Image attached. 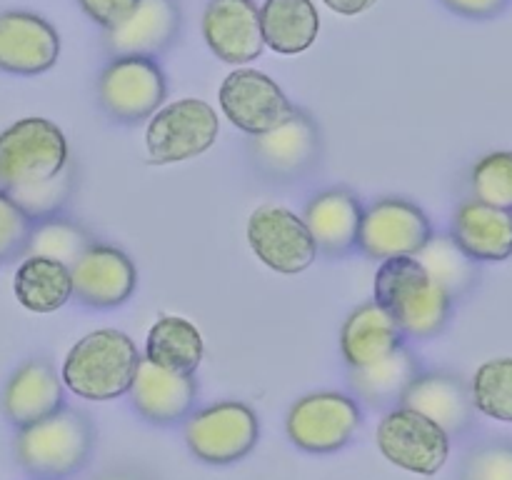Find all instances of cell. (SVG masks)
<instances>
[{"mask_svg": "<svg viewBox=\"0 0 512 480\" xmlns=\"http://www.w3.org/2000/svg\"><path fill=\"white\" fill-rule=\"evenodd\" d=\"M0 188L38 223L60 215L75 190L63 130L48 118H20L0 133Z\"/></svg>", "mask_w": 512, "mask_h": 480, "instance_id": "1", "label": "cell"}, {"mask_svg": "<svg viewBox=\"0 0 512 480\" xmlns=\"http://www.w3.org/2000/svg\"><path fill=\"white\" fill-rule=\"evenodd\" d=\"M375 303L383 305L405 338L430 340L443 333L453 313L448 290L415 255L383 260L375 273Z\"/></svg>", "mask_w": 512, "mask_h": 480, "instance_id": "2", "label": "cell"}, {"mask_svg": "<svg viewBox=\"0 0 512 480\" xmlns=\"http://www.w3.org/2000/svg\"><path fill=\"white\" fill-rule=\"evenodd\" d=\"M95 448V428L78 408L25 425L15 433L13 453L20 468L35 480H68L88 465Z\"/></svg>", "mask_w": 512, "mask_h": 480, "instance_id": "3", "label": "cell"}, {"mask_svg": "<svg viewBox=\"0 0 512 480\" xmlns=\"http://www.w3.org/2000/svg\"><path fill=\"white\" fill-rule=\"evenodd\" d=\"M143 355L130 335L100 328L80 338L65 355L60 375L70 393L83 400L108 403L130 393Z\"/></svg>", "mask_w": 512, "mask_h": 480, "instance_id": "4", "label": "cell"}, {"mask_svg": "<svg viewBox=\"0 0 512 480\" xmlns=\"http://www.w3.org/2000/svg\"><path fill=\"white\" fill-rule=\"evenodd\" d=\"M183 438L200 463L233 465L255 450L260 420L243 400H218L188 415Z\"/></svg>", "mask_w": 512, "mask_h": 480, "instance_id": "5", "label": "cell"}, {"mask_svg": "<svg viewBox=\"0 0 512 480\" xmlns=\"http://www.w3.org/2000/svg\"><path fill=\"white\" fill-rule=\"evenodd\" d=\"M168 98V80L155 58L118 55L98 75V103L115 123L153 118Z\"/></svg>", "mask_w": 512, "mask_h": 480, "instance_id": "6", "label": "cell"}, {"mask_svg": "<svg viewBox=\"0 0 512 480\" xmlns=\"http://www.w3.org/2000/svg\"><path fill=\"white\" fill-rule=\"evenodd\" d=\"M363 425V410L353 395L320 390L295 400L285 418L290 443L305 453L328 455L343 450Z\"/></svg>", "mask_w": 512, "mask_h": 480, "instance_id": "7", "label": "cell"}, {"mask_svg": "<svg viewBox=\"0 0 512 480\" xmlns=\"http://www.w3.org/2000/svg\"><path fill=\"white\" fill-rule=\"evenodd\" d=\"M218 133V113L205 100L183 98L160 108L150 118L145 148L155 165L183 163L213 148Z\"/></svg>", "mask_w": 512, "mask_h": 480, "instance_id": "8", "label": "cell"}, {"mask_svg": "<svg viewBox=\"0 0 512 480\" xmlns=\"http://www.w3.org/2000/svg\"><path fill=\"white\" fill-rule=\"evenodd\" d=\"M250 160L270 183H295L313 173L323 158V133L305 110L268 133L250 135Z\"/></svg>", "mask_w": 512, "mask_h": 480, "instance_id": "9", "label": "cell"}, {"mask_svg": "<svg viewBox=\"0 0 512 480\" xmlns=\"http://www.w3.org/2000/svg\"><path fill=\"white\" fill-rule=\"evenodd\" d=\"M375 440L380 453L408 473L435 475L448 463L450 435L408 405H398L383 415Z\"/></svg>", "mask_w": 512, "mask_h": 480, "instance_id": "10", "label": "cell"}, {"mask_svg": "<svg viewBox=\"0 0 512 480\" xmlns=\"http://www.w3.org/2000/svg\"><path fill=\"white\" fill-rule=\"evenodd\" d=\"M248 243L263 265L283 275H298L318 258V243L303 215L283 205H260L248 220Z\"/></svg>", "mask_w": 512, "mask_h": 480, "instance_id": "11", "label": "cell"}, {"mask_svg": "<svg viewBox=\"0 0 512 480\" xmlns=\"http://www.w3.org/2000/svg\"><path fill=\"white\" fill-rule=\"evenodd\" d=\"M433 235V223L413 200L380 198L365 208L358 250L373 260L420 255Z\"/></svg>", "mask_w": 512, "mask_h": 480, "instance_id": "12", "label": "cell"}, {"mask_svg": "<svg viewBox=\"0 0 512 480\" xmlns=\"http://www.w3.org/2000/svg\"><path fill=\"white\" fill-rule=\"evenodd\" d=\"M218 100L225 118L248 135L268 133L298 110L270 75L250 68L233 70L220 85Z\"/></svg>", "mask_w": 512, "mask_h": 480, "instance_id": "13", "label": "cell"}, {"mask_svg": "<svg viewBox=\"0 0 512 480\" xmlns=\"http://www.w3.org/2000/svg\"><path fill=\"white\" fill-rule=\"evenodd\" d=\"M73 298L85 308L108 310L128 303L138 288L135 263L120 248L95 240L73 265Z\"/></svg>", "mask_w": 512, "mask_h": 480, "instance_id": "14", "label": "cell"}, {"mask_svg": "<svg viewBox=\"0 0 512 480\" xmlns=\"http://www.w3.org/2000/svg\"><path fill=\"white\" fill-rule=\"evenodd\" d=\"M135 413L150 425H175L188 420L198 403L195 373H178L143 358L128 393Z\"/></svg>", "mask_w": 512, "mask_h": 480, "instance_id": "15", "label": "cell"}, {"mask_svg": "<svg viewBox=\"0 0 512 480\" xmlns=\"http://www.w3.org/2000/svg\"><path fill=\"white\" fill-rule=\"evenodd\" d=\"M60 55V35L35 13L10 10L0 15V70L10 75L48 73Z\"/></svg>", "mask_w": 512, "mask_h": 480, "instance_id": "16", "label": "cell"}, {"mask_svg": "<svg viewBox=\"0 0 512 480\" xmlns=\"http://www.w3.org/2000/svg\"><path fill=\"white\" fill-rule=\"evenodd\" d=\"M203 35L208 48L230 65L250 63L268 48L255 0H210L203 15Z\"/></svg>", "mask_w": 512, "mask_h": 480, "instance_id": "17", "label": "cell"}, {"mask_svg": "<svg viewBox=\"0 0 512 480\" xmlns=\"http://www.w3.org/2000/svg\"><path fill=\"white\" fill-rule=\"evenodd\" d=\"M3 415L13 428H25L65 405V383L55 365L45 358H30L13 370L3 388Z\"/></svg>", "mask_w": 512, "mask_h": 480, "instance_id": "18", "label": "cell"}, {"mask_svg": "<svg viewBox=\"0 0 512 480\" xmlns=\"http://www.w3.org/2000/svg\"><path fill=\"white\" fill-rule=\"evenodd\" d=\"M180 5L175 0H138L118 25L105 30V45L118 55L158 58L180 33Z\"/></svg>", "mask_w": 512, "mask_h": 480, "instance_id": "19", "label": "cell"}, {"mask_svg": "<svg viewBox=\"0 0 512 480\" xmlns=\"http://www.w3.org/2000/svg\"><path fill=\"white\" fill-rule=\"evenodd\" d=\"M363 203L348 188H328L315 193L305 205V223L325 258H345L358 250Z\"/></svg>", "mask_w": 512, "mask_h": 480, "instance_id": "20", "label": "cell"}, {"mask_svg": "<svg viewBox=\"0 0 512 480\" xmlns=\"http://www.w3.org/2000/svg\"><path fill=\"white\" fill-rule=\"evenodd\" d=\"M400 405L428 415L450 438L468 433L475 423V410H478L473 388L453 373H420Z\"/></svg>", "mask_w": 512, "mask_h": 480, "instance_id": "21", "label": "cell"}, {"mask_svg": "<svg viewBox=\"0 0 512 480\" xmlns=\"http://www.w3.org/2000/svg\"><path fill=\"white\" fill-rule=\"evenodd\" d=\"M450 235L478 263H503L512 258V210L465 200L455 208Z\"/></svg>", "mask_w": 512, "mask_h": 480, "instance_id": "22", "label": "cell"}, {"mask_svg": "<svg viewBox=\"0 0 512 480\" xmlns=\"http://www.w3.org/2000/svg\"><path fill=\"white\" fill-rule=\"evenodd\" d=\"M405 345V333L375 300L358 305L340 330V353L348 368H368Z\"/></svg>", "mask_w": 512, "mask_h": 480, "instance_id": "23", "label": "cell"}, {"mask_svg": "<svg viewBox=\"0 0 512 480\" xmlns=\"http://www.w3.org/2000/svg\"><path fill=\"white\" fill-rule=\"evenodd\" d=\"M423 373L418 358L408 348L395 350L368 368H350V388L358 400L375 410H393L403 403L413 380Z\"/></svg>", "mask_w": 512, "mask_h": 480, "instance_id": "24", "label": "cell"}, {"mask_svg": "<svg viewBox=\"0 0 512 480\" xmlns=\"http://www.w3.org/2000/svg\"><path fill=\"white\" fill-rule=\"evenodd\" d=\"M13 293L30 313H55L73 300V270L60 260L25 255L15 270Z\"/></svg>", "mask_w": 512, "mask_h": 480, "instance_id": "25", "label": "cell"}, {"mask_svg": "<svg viewBox=\"0 0 512 480\" xmlns=\"http://www.w3.org/2000/svg\"><path fill=\"white\" fill-rule=\"evenodd\" d=\"M260 25L270 50L280 55H298L318 40L320 15L313 0H263Z\"/></svg>", "mask_w": 512, "mask_h": 480, "instance_id": "26", "label": "cell"}, {"mask_svg": "<svg viewBox=\"0 0 512 480\" xmlns=\"http://www.w3.org/2000/svg\"><path fill=\"white\" fill-rule=\"evenodd\" d=\"M203 333L180 315H163L150 328L143 358L178 373H195L203 363Z\"/></svg>", "mask_w": 512, "mask_h": 480, "instance_id": "27", "label": "cell"}, {"mask_svg": "<svg viewBox=\"0 0 512 480\" xmlns=\"http://www.w3.org/2000/svg\"><path fill=\"white\" fill-rule=\"evenodd\" d=\"M425 265L430 275L450 293V298L458 300L468 295L478 285V260L470 258L453 235H433L420 255H415Z\"/></svg>", "mask_w": 512, "mask_h": 480, "instance_id": "28", "label": "cell"}, {"mask_svg": "<svg viewBox=\"0 0 512 480\" xmlns=\"http://www.w3.org/2000/svg\"><path fill=\"white\" fill-rule=\"evenodd\" d=\"M95 243L93 235L78 223L65 215H53V218L38 220L30 233V243L25 255H43V258L60 260V263L73 268L80 255Z\"/></svg>", "mask_w": 512, "mask_h": 480, "instance_id": "29", "label": "cell"}, {"mask_svg": "<svg viewBox=\"0 0 512 480\" xmlns=\"http://www.w3.org/2000/svg\"><path fill=\"white\" fill-rule=\"evenodd\" d=\"M470 388L478 413L512 423V358H493L480 365Z\"/></svg>", "mask_w": 512, "mask_h": 480, "instance_id": "30", "label": "cell"}, {"mask_svg": "<svg viewBox=\"0 0 512 480\" xmlns=\"http://www.w3.org/2000/svg\"><path fill=\"white\" fill-rule=\"evenodd\" d=\"M473 198L495 208L512 210V150L483 155L470 173Z\"/></svg>", "mask_w": 512, "mask_h": 480, "instance_id": "31", "label": "cell"}, {"mask_svg": "<svg viewBox=\"0 0 512 480\" xmlns=\"http://www.w3.org/2000/svg\"><path fill=\"white\" fill-rule=\"evenodd\" d=\"M458 480H512V443L483 440L465 453Z\"/></svg>", "mask_w": 512, "mask_h": 480, "instance_id": "32", "label": "cell"}, {"mask_svg": "<svg viewBox=\"0 0 512 480\" xmlns=\"http://www.w3.org/2000/svg\"><path fill=\"white\" fill-rule=\"evenodd\" d=\"M35 220L0 188V265L25 258Z\"/></svg>", "mask_w": 512, "mask_h": 480, "instance_id": "33", "label": "cell"}, {"mask_svg": "<svg viewBox=\"0 0 512 480\" xmlns=\"http://www.w3.org/2000/svg\"><path fill=\"white\" fill-rule=\"evenodd\" d=\"M78 3L93 23L108 30L118 25L138 5V0H78Z\"/></svg>", "mask_w": 512, "mask_h": 480, "instance_id": "34", "label": "cell"}, {"mask_svg": "<svg viewBox=\"0 0 512 480\" xmlns=\"http://www.w3.org/2000/svg\"><path fill=\"white\" fill-rule=\"evenodd\" d=\"M445 8L470 20H488L508 5V0H443Z\"/></svg>", "mask_w": 512, "mask_h": 480, "instance_id": "35", "label": "cell"}, {"mask_svg": "<svg viewBox=\"0 0 512 480\" xmlns=\"http://www.w3.org/2000/svg\"><path fill=\"white\" fill-rule=\"evenodd\" d=\"M323 3L340 15H360L373 8L378 0H323Z\"/></svg>", "mask_w": 512, "mask_h": 480, "instance_id": "36", "label": "cell"}, {"mask_svg": "<svg viewBox=\"0 0 512 480\" xmlns=\"http://www.w3.org/2000/svg\"><path fill=\"white\" fill-rule=\"evenodd\" d=\"M90 480H155L153 475L145 473V470L140 468H110V470H103V473L93 475Z\"/></svg>", "mask_w": 512, "mask_h": 480, "instance_id": "37", "label": "cell"}]
</instances>
